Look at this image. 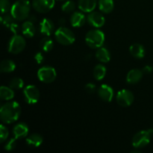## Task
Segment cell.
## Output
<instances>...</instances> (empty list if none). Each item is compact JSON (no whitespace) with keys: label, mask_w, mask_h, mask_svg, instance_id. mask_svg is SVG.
I'll return each mask as SVG.
<instances>
[{"label":"cell","mask_w":153,"mask_h":153,"mask_svg":"<svg viewBox=\"0 0 153 153\" xmlns=\"http://www.w3.org/2000/svg\"><path fill=\"white\" fill-rule=\"evenodd\" d=\"M55 25L50 19L44 18L40 22V32L46 36H49L53 33Z\"/></svg>","instance_id":"13"},{"label":"cell","mask_w":153,"mask_h":153,"mask_svg":"<svg viewBox=\"0 0 153 153\" xmlns=\"http://www.w3.org/2000/svg\"><path fill=\"white\" fill-rule=\"evenodd\" d=\"M117 103L122 107H128L132 104L134 101V95L128 90H122L117 95Z\"/></svg>","instance_id":"9"},{"label":"cell","mask_w":153,"mask_h":153,"mask_svg":"<svg viewBox=\"0 0 153 153\" xmlns=\"http://www.w3.org/2000/svg\"><path fill=\"white\" fill-rule=\"evenodd\" d=\"M87 45L92 49H98L102 47L105 42V35L100 30L94 29L88 31L85 37Z\"/></svg>","instance_id":"3"},{"label":"cell","mask_w":153,"mask_h":153,"mask_svg":"<svg viewBox=\"0 0 153 153\" xmlns=\"http://www.w3.org/2000/svg\"><path fill=\"white\" fill-rule=\"evenodd\" d=\"M88 21L89 24H91L92 26L96 27V28H100L104 25L105 19L100 13L92 11L88 16Z\"/></svg>","instance_id":"11"},{"label":"cell","mask_w":153,"mask_h":153,"mask_svg":"<svg viewBox=\"0 0 153 153\" xmlns=\"http://www.w3.org/2000/svg\"><path fill=\"white\" fill-rule=\"evenodd\" d=\"M98 94L100 98L105 102H109L112 100L114 97V91L110 86L107 85H102L98 91Z\"/></svg>","instance_id":"12"},{"label":"cell","mask_w":153,"mask_h":153,"mask_svg":"<svg viewBox=\"0 0 153 153\" xmlns=\"http://www.w3.org/2000/svg\"><path fill=\"white\" fill-rule=\"evenodd\" d=\"M65 23H66V22H65V19H64L61 18V19H59V24H60V25H64Z\"/></svg>","instance_id":"38"},{"label":"cell","mask_w":153,"mask_h":153,"mask_svg":"<svg viewBox=\"0 0 153 153\" xmlns=\"http://www.w3.org/2000/svg\"><path fill=\"white\" fill-rule=\"evenodd\" d=\"M62 10L65 13H71L74 11L76 8V4L73 1H67L62 5Z\"/></svg>","instance_id":"29"},{"label":"cell","mask_w":153,"mask_h":153,"mask_svg":"<svg viewBox=\"0 0 153 153\" xmlns=\"http://www.w3.org/2000/svg\"><path fill=\"white\" fill-rule=\"evenodd\" d=\"M1 22L3 25H4L7 28H10L13 24L15 23V18L12 16L11 14L10 15H5L4 16H1Z\"/></svg>","instance_id":"27"},{"label":"cell","mask_w":153,"mask_h":153,"mask_svg":"<svg viewBox=\"0 0 153 153\" xmlns=\"http://www.w3.org/2000/svg\"><path fill=\"white\" fill-rule=\"evenodd\" d=\"M8 130L4 126H0V140L1 142H4L7 139L8 136Z\"/></svg>","instance_id":"31"},{"label":"cell","mask_w":153,"mask_h":153,"mask_svg":"<svg viewBox=\"0 0 153 153\" xmlns=\"http://www.w3.org/2000/svg\"><path fill=\"white\" fill-rule=\"evenodd\" d=\"M16 138H13L10 139L7 143H6L5 146H4V149L7 151H11L13 149H14V148L16 146Z\"/></svg>","instance_id":"32"},{"label":"cell","mask_w":153,"mask_h":153,"mask_svg":"<svg viewBox=\"0 0 153 153\" xmlns=\"http://www.w3.org/2000/svg\"><path fill=\"white\" fill-rule=\"evenodd\" d=\"M34 58H35V61H37V64H41V63L43 62L44 61V56L42 54V52H37V54L34 56Z\"/></svg>","instance_id":"34"},{"label":"cell","mask_w":153,"mask_h":153,"mask_svg":"<svg viewBox=\"0 0 153 153\" xmlns=\"http://www.w3.org/2000/svg\"><path fill=\"white\" fill-rule=\"evenodd\" d=\"M31 4L28 0H18L12 5L10 14L16 20H24L28 17Z\"/></svg>","instance_id":"2"},{"label":"cell","mask_w":153,"mask_h":153,"mask_svg":"<svg viewBox=\"0 0 153 153\" xmlns=\"http://www.w3.org/2000/svg\"><path fill=\"white\" fill-rule=\"evenodd\" d=\"M130 53L134 58H142L145 55V49L142 45L139 43H134L130 46Z\"/></svg>","instance_id":"18"},{"label":"cell","mask_w":153,"mask_h":153,"mask_svg":"<svg viewBox=\"0 0 153 153\" xmlns=\"http://www.w3.org/2000/svg\"><path fill=\"white\" fill-rule=\"evenodd\" d=\"M13 133L14 134L15 138L21 139L27 136L28 133V127L24 123L16 124L13 130Z\"/></svg>","instance_id":"14"},{"label":"cell","mask_w":153,"mask_h":153,"mask_svg":"<svg viewBox=\"0 0 153 153\" xmlns=\"http://www.w3.org/2000/svg\"><path fill=\"white\" fill-rule=\"evenodd\" d=\"M56 71L52 67H43L37 72V76L41 82L44 83H52L56 78Z\"/></svg>","instance_id":"6"},{"label":"cell","mask_w":153,"mask_h":153,"mask_svg":"<svg viewBox=\"0 0 153 153\" xmlns=\"http://www.w3.org/2000/svg\"><path fill=\"white\" fill-rule=\"evenodd\" d=\"M96 58L98 61L102 63H108L111 59V55L108 50L104 47H100L96 53Z\"/></svg>","instance_id":"20"},{"label":"cell","mask_w":153,"mask_h":153,"mask_svg":"<svg viewBox=\"0 0 153 153\" xmlns=\"http://www.w3.org/2000/svg\"><path fill=\"white\" fill-rule=\"evenodd\" d=\"M15 68L16 65L11 60H4L0 64V71L1 73H11Z\"/></svg>","instance_id":"23"},{"label":"cell","mask_w":153,"mask_h":153,"mask_svg":"<svg viewBox=\"0 0 153 153\" xmlns=\"http://www.w3.org/2000/svg\"><path fill=\"white\" fill-rule=\"evenodd\" d=\"M0 7H1V13H6L11 9L10 3L9 0H0Z\"/></svg>","instance_id":"30"},{"label":"cell","mask_w":153,"mask_h":153,"mask_svg":"<svg viewBox=\"0 0 153 153\" xmlns=\"http://www.w3.org/2000/svg\"><path fill=\"white\" fill-rule=\"evenodd\" d=\"M97 6V0H79V7L81 10L91 13Z\"/></svg>","instance_id":"16"},{"label":"cell","mask_w":153,"mask_h":153,"mask_svg":"<svg viewBox=\"0 0 153 153\" xmlns=\"http://www.w3.org/2000/svg\"><path fill=\"white\" fill-rule=\"evenodd\" d=\"M0 97L3 100H10L14 97V93L11 88L1 86L0 88Z\"/></svg>","instance_id":"24"},{"label":"cell","mask_w":153,"mask_h":153,"mask_svg":"<svg viewBox=\"0 0 153 153\" xmlns=\"http://www.w3.org/2000/svg\"><path fill=\"white\" fill-rule=\"evenodd\" d=\"M21 114V108L16 102L5 103L0 110L1 120L4 123L10 124L17 120Z\"/></svg>","instance_id":"1"},{"label":"cell","mask_w":153,"mask_h":153,"mask_svg":"<svg viewBox=\"0 0 153 153\" xmlns=\"http://www.w3.org/2000/svg\"><path fill=\"white\" fill-rule=\"evenodd\" d=\"M24 82L20 78L15 77L12 79L10 82V88H11L12 89H21V88H22Z\"/></svg>","instance_id":"28"},{"label":"cell","mask_w":153,"mask_h":153,"mask_svg":"<svg viewBox=\"0 0 153 153\" xmlns=\"http://www.w3.org/2000/svg\"><path fill=\"white\" fill-rule=\"evenodd\" d=\"M55 5V0H33L32 6L39 13H47Z\"/></svg>","instance_id":"10"},{"label":"cell","mask_w":153,"mask_h":153,"mask_svg":"<svg viewBox=\"0 0 153 153\" xmlns=\"http://www.w3.org/2000/svg\"><path fill=\"white\" fill-rule=\"evenodd\" d=\"M152 70H153V68L152 67H151V66H149V65H147V66H146V67H144V68H143V73H147V74H149V73H151L152 72Z\"/></svg>","instance_id":"36"},{"label":"cell","mask_w":153,"mask_h":153,"mask_svg":"<svg viewBox=\"0 0 153 153\" xmlns=\"http://www.w3.org/2000/svg\"><path fill=\"white\" fill-rule=\"evenodd\" d=\"M26 143L30 146L38 147L43 143V137L38 134H33L26 139Z\"/></svg>","instance_id":"22"},{"label":"cell","mask_w":153,"mask_h":153,"mask_svg":"<svg viewBox=\"0 0 153 153\" xmlns=\"http://www.w3.org/2000/svg\"><path fill=\"white\" fill-rule=\"evenodd\" d=\"M24 97L27 103L34 104L40 99V91L34 85H28L23 91Z\"/></svg>","instance_id":"8"},{"label":"cell","mask_w":153,"mask_h":153,"mask_svg":"<svg viewBox=\"0 0 153 153\" xmlns=\"http://www.w3.org/2000/svg\"><path fill=\"white\" fill-rule=\"evenodd\" d=\"M25 40L20 35L14 34L13 37L10 39L8 46L9 52L13 54H19L25 49Z\"/></svg>","instance_id":"7"},{"label":"cell","mask_w":153,"mask_h":153,"mask_svg":"<svg viewBox=\"0 0 153 153\" xmlns=\"http://www.w3.org/2000/svg\"><path fill=\"white\" fill-rule=\"evenodd\" d=\"M153 135V129L139 131L134 136L132 139V145L136 149L145 147L150 142V139Z\"/></svg>","instance_id":"5"},{"label":"cell","mask_w":153,"mask_h":153,"mask_svg":"<svg viewBox=\"0 0 153 153\" xmlns=\"http://www.w3.org/2000/svg\"><path fill=\"white\" fill-rule=\"evenodd\" d=\"M85 91L88 93V94H94L96 91V86L92 83H89L86 85L85 86Z\"/></svg>","instance_id":"33"},{"label":"cell","mask_w":153,"mask_h":153,"mask_svg":"<svg viewBox=\"0 0 153 153\" xmlns=\"http://www.w3.org/2000/svg\"><path fill=\"white\" fill-rule=\"evenodd\" d=\"M106 74V68L102 64H98L94 70V76L97 80H102Z\"/></svg>","instance_id":"26"},{"label":"cell","mask_w":153,"mask_h":153,"mask_svg":"<svg viewBox=\"0 0 153 153\" xmlns=\"http://www.w3.org/2000/svg\"><path fill=\"white\" fill-rule=\"evenodd\" d=\"M28 20L31 21V22H33V23H34V22L37 21V18H36L34 16H31L29 17V19H28Z\"/></svg>","instance_id":"37"},{"label":"cell","mask_w":153,"mask_h":153,"mask_svg":"<svg viewBox=\"0 0 153 153\" xmlns=\"http://www.w3.org/2000/svg\"><path fill=\"white\" fill-rule=\"evenodd\" d=\"M22 34L26 37H32L35 34V27L33 22L28 20L22 25Z\"/></svg>","instance_id":"19"},{"label":"cell","mask_w":153,"mask_h":153,"mask_svg":"<svg viewBox=\"0 0 153 153\" xmlns=\"http://www.w3.org/2000/svg\"><path fill=\"white\" fill-rule=\"evenodd\" d=\"M85 15L82 13L81 12H74L70 18V22L71 25L73 27H82L85 23Z\"/></svg>","instance_id":"17"},{"label":"cell","mask_w":153,"mask_h":153,"mask_svg":"<svg viewBox=\"0 0 153 153\" xmlns=\"http://www.w3.org/2000/svg\"><path fill=\"white\" fill-rule=\"evenodd\" d=\"M55 38L57 41L64 46L72 44L75 41V34L73 31L65 27H61L55 31Z\"/></svg>","instance_id":"4"},{"label":"cell","mask_w":153,"mask_h":153,"mask_svg":"<svg viewBox=\"0 0 153 153\" xmlns=\"http://www.w3.org/2000/svg\"><path fill=\"white\" fill-rule=\"evenodd\" d=\"M10 30L14 34H16L18 32H19V25L15 22L13 25L10 28Z\"/></svg>","instance_id":"35"},{"label":"cell","mask_w":153,"mask_h":153,"mask_svg":"<svg viewBox=\"0 0 153 153\" xmlns=\"http://www.w3.org/2000/svg\"><path fill=\"white\" fill-rule=\"evenodd\" d=\"M99 6L102 12L105 13H108L113 10L114 4L113 0H100Z\"/></svg>","instance_id":"21"},{"label":"cell","mask_w":153,"mask_h":153,"mask_svg":"<svg viewBox=\"0 0 153 153\" xmlns=\"http://www.w3.org/2000/svg\"><path fill=\"white\" fill-rule=\"evenodd\" d=\"M53 41L52 40V39L49 38V36L43 38L40 42V49L46 52H50V51L53 49Z\"/></svg>","instance_id":"25"},{"label":"cell","mask_w":153,"mask_h":153,"mask_svg":"<svg viewBox=\"0 0 153 153\" xmlns=\"http://www.w3.org/2000/svg\"><path fill=\"white\" fill-rule=\"evenodd\" d=\"M143 77V71L137 69L130 70L127 74L126 80L128 84H136L140 82Z\"/></svg>","instance_id":"15"}]
</instances>
